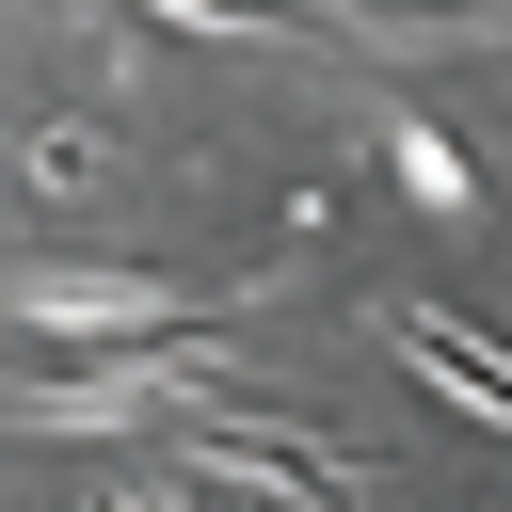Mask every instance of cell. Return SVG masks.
Returning <instances> with one entry per match:
<instances>
[{
	"mask_svg": "<svg viewBox=\"0 0 512 512\" xmlns=\"http://www.w3.org/2000/svg\"><path fill=\"white\" fill-rule=\"evenodd\" d=\"M96 512H176V496H96Z\"/></svg>",
	"mask_w": 512,
	"mask_h": 512,
	"instance_id": "5",
	"label": "cell"
},
{
	"mask_svg": "<svg viewBox=\"0 0 512 512\" xmlns=\"http://www.w3.org/2000/svg\"><path fill=\"white\" fill-rule=\"evenodd\" d=\"M0 304L48 320V336H160L176 320V272H80V256H48V272H0Z\"/></svg>",
	"mask_w": 512,
	"mask_h": 512,
	"instance_id": "2",
	"label": "cell"
},
{
	"mask_svg": "<svg viewBox=\"0 0 512 512\" xmlns=\"http://www.w3.org/2000/svg\"><path fill=\"white\" fill-rule=\"evenodd\" d=\"M384 160H400V192H416L432 224H464V160H448V128H416V112H400V128H384Z\"/></svg>",
	"mask_w": 512,
	"mask_h": 512,
	"instance_id": "4",
	"label": "cell"
},
{
	"mask_svg": "<svg viewBox=\"0 0 512 512\" xmlns=\"http://www.w3.org/2000/svg\"><path fill=\"white\" fill-rule=\"evenodd\" d=\"M224 368L208 352H112V368H64V384H32V400H0L16 432H128V416H160V400H208Z\"/></svg>",
	"mask_w": 512,
	"mask_h": 512,
	"instance_id": "1",
	"label": "cell"
},
{
	"mask_svg": "<svg viewBox=\"0 0 512 512\" xmlns=\"http://www.w3.org/2000/svg\"><path fill=\"white\" fill-rule=\"evenodd\" d=\"M384 352H400V368H416V384H432L464 432H496V416H512V368H496L464 320H432V304H384Z\"/></svg>",
	"mask_w": 512,
	"mask_h": 512,
	"instance_id": "3",
	"label": "cell"
}]
</instances>
